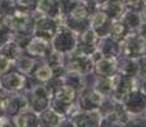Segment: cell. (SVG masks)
<instances>
[{
    "label": "cell",
    "mask_w": 146,
    "mask_h": 127,
    "mask_svg": "<svg viewBox=\"0 0 146 127\" xmlns=\"http://www.w3.org/2000/svg\"><path fill=\"white\" fill-rule=\"evenodd\" d=\"M145 19H146V8H145Z\"/></svg>",
    "instance_id": "obj_30"
},
{
    "label": "cell",
    "mask_w": 146,
    "mask_h": 127,
    "mask_svg": "<svg viewBox=\"0 0 146 127\" xmlns=\"http://www.w3.org/2000/svg\"><path fill=\"white\" fill-rule=\"evenodd\" d=\"M97 49L100 51L103 57H117L118 59V56H121L119 42L113 41L109 36L99 37V42H98Z\"/></svg>",
    "instance_id": "obj_14"
},
{
    "label": "cell",
    "mask_w": 146,
    "mask_h": 127,
    "mask_svg": "<svg viewBox=\"0 0 146 127\" xmlns=\"http://www.w3.org/2000/svg\"><path fill=\"white\" fill-rule=\"evenodd\" d=\"M137 64H139V72L140 78L146 79V55H142L141 57L137 59Z\"/></svg>",
    "instance_id": "obj_22"
},
{
    "label": "cell",
    "mask_w": 146,
    "mask_h": 127,
    "mask_svg": "<svg viewBox=\"0 0 146 127\" xmlns=\"http://www.w3.org/2000/svg\"><path fill=\"white\" fill-rule=\"evenodd\" d=\"M0 127H15V126H12V125H9V123H7V125H1V123H0Z\"/></svg>",
    "instance_id": "obj_29"
},
{
    "label": "cell",
    "mask_w": 146,
    "mask_h": 127,
    "mask_svg": "<svg viewBox=\"0 0 146 127\" xmlns=\"http://www.w3.org/2000/svg\"><path fill=\"white\" fill-rule=\"evenodd\" d=\"M65 67L67 71L79 72L81 75H86L94 70V61L90 56H81V55H72L67 53L65 55Z\"/></svg>",
    "instance_id": "obj_6"
},
{
    "label": "cell",
    "mask_w": 146,
    "mask_h": 127,
    "mask_svg": "<svg viewBox=\"0 0 146 127\" xmlns=\"http://www.w3.org/2000/svg\"><path fill=\"white\" fill-rule=\"evenodd\" d=\"M5 114H7V113H5V109L3 108L1 106H0V120H1V118H4Z\"/></svg>",
    "instance_id": "obj_28"
},
{
    "label": "cell",
    "mask_w": 146,
    "mask_h": 127,
    "mask_svg": "<svg viewBox=\"0 0 146 127\" xmlns=\"http://www.w3.org/2000/svg\"><path fill=\"white\" fill-rule=\"evenodd\" d=\"M36 65V61L32 56H19L18 60L15 61V66H17V70L22 74H31V71L33 70Z\"/></svg>",
    "instance_id": "obj_19"
},
{
    "label": "cell",
    "mask_w": 146,
    "mask_h": 127,
    "mask_svg": "<svg viewBox=\"0 0 146 127\" xmlns=\"http://www.w3.org/2000/svg\"><path fill=\"white\" fill-rule=\"evenodd\" d=\"M32 3H33V0H17V4H18V7H22V8L29 7Z\"/></svg>",
    "instance_id": "obj_27"
},
{
    "label": "cell",
    "mask_w": 146,
    "mask_h": 127,
    "mask_svg": "<svg viewBox=\"0 0 146 127\" xmlns=\"http://www.w3.org/2000/svg\"><path fill=\"white\" fill-rule=\"evenodd\" d=\"M140 3H141V0H125V4L130 8H133V9L139 8Z\"/></svg>",
    "instance_id": "obj_26"
},
{
    "label": "cell",
    "mask_w": 146,
    "mask_h": 127,
    "mask_svg": "<svg viewBox=\"0 0 146 127\" xmlns=\"http://www.w3.org/2000/svg\"><path fill=\"white\" fill-rule=\"evenodd\" d=\"M108 4L111 5V7H108L107 4H104L103 12H104L111 19H114V21L121 19V17L123 15V4L122 3H121L119 0H111V1H108Z\"/></svg>",
    "instance_id": "obj_18"
},
{
    "label": "cell",
    "mask_w": 146,
    "mask_h": 127,
    "mask_svg": "<svg viewBox=\"0 0 146 127\" xmlns=\"http://www.w3.org/2000/svg\"><path fill=\"white\" fill-rule=\"evenodd\" d=\"M130 32H131V29L119 19V21H114L113 23H112L108 36L113 39V41L121 42Z\"/></svg>",
    "instance_id": "obj_17"
},
{
    "label": "cell",
    "mask_w": 146,
    "mask_h": 127,
    "mask_svg": "<svg viewBox=\"0 0 146 127\" xmlns=\"http://www.w3.org/2000/svg\"><path fill=\"white\" fill-rule=\"evenodd\" d=\"M125 127H146V121L137 120V118H131L126 122Z\"/></svg>",
    "instance_id": "obj_24"
},
{
    "label": "cell",
    "mask_w": 146,
    "mask_h": 127,
    "mask_svg": "<svg viewBox=\"0 0 146 127\" xmlns=\"http://www.w3.org/2000/svg\"><path fill=\"white\" fill-rule=\"evenodd\" d=\"M139 36L146 41V23H141L139 25Z\"/></svg>",
    "instance_id": "obj_25"
},
{
    "label": "cell",
    "mask_w": 146,
    "mask_h": 127,
    "mask_svg": "<svg viewBox=\"0 0 146 127\" xmlns=\"http://www.w3.org/2000/svg\"><path fill=\"white\" fill-rule=\"evenodd\" d=\"M78 37L79 35H76V32H74L71 28H69L66 24H60L56 35L51 39L52 49L64 55H67L75 49L78 43Z\"/></svg>",
    "instance_id": "obj_1"
},
{
    "label": "cell",
    "mask_w": 146,
    "mask_h": 127,
    "mask_svg": "<svg viewBox=\"0 0 146 127\" xmlns=\"http://www.w3.org/2000/svg\"><path fill=\"white\" fill-rule=\"evenodd\" d=\"M78 99V107L80 111H90V109L99 108L102 103L104 102L106 97L100 94L97 89L88 88L85 86L80 90V95L76 98Z\"/></svg>",
    "instance_id": "obj_5"
},
{
    "label": "cell",
    "mask_w": 146,
    "mask_h": 127,
    "mask_svg": "<svg viewBox=\"0 0 146 127\" xmlns=\"http://www.w3.org/2000/svg\"><path fill=\"white\" fill-rule=\"evenodd\" d=\"M144 111H145V113H146V107H145V109H144Z\"/></svg>",
    "instance_id": "obj_31"
},
{
    "label": "cell",
    "mask_w": 146,
    "mask_h": 127,
    "mask_svg": "<svg viewBox=\"0 0 146 127\" xmlns=\"http://www.w3.org/2000/svg\"><path fill=\"white\" fill-rule=\"evenodd\" d=\"M60 23L57 19L51 18V17H43L41 15V18L33 24V35L36 37L43 38L46 41H50L53 38V36L57 32V28Z\"/></svg>",
    "instance_id": "obj_7"
},
{
    "label": "cell",
    "mask_w": 146,
    "mask_h": 127,
    "mask_svg": "<svg viewBox=\"0 0 146 127\" xmlns=\"http://www.w3.org/2000/svg\"><path fill=\"white\" fill-rule=\"evenodd\" d=\"M89 9L85 4H78L70 12V19L71 22H84L88 21Z\"/></svg>",
    "instance_id": "obj_21"
},
{
    "label": "cell",
    "mask_w": 146,
    "mask_h": 127,
    "mask_svg": "<svg viewBox=\"0 0 146 127\" xmlns=\"http://www.w3.org/2000/svg\"><path fill=\"white\" fill-rule=\"evenodd\" d=\"M122 103H123V106H125L126 111L131 116L139 114L141 111H144L146 107V95L140 90L139 85H137L136 88L125 98V100H123Z\"/></svg>",
    "instance_id": "obj_8"
},
{
    "label": "cell",
    "mask_w": 146,
    "mask_h": 127,
    "mask_svg": "<svg viewBox=\"0 0 146 127\" xmlns=\"http://www.w3.org/2000/svg\"><path fill=\"white\" fill-rule=\"evenodd\" d=\"M52 45L50 41H46L43 38L36 37L32 36L29 39V42L26 46V51L28 52V55L32 57H42L46 59L50 53L52 52Z\"/></svg>",
    "instance_id": "obj_9"
},
{
    "label": "cell",
    "mask_w": 146,
    "mask_h": 127,
    "mask_svg": "<svg viewBox=\"0 0 146 127\" xmlns=\"http://www.w3.org/2000/svg\"><path fill=\"white\" fill-rule=\"evenodd\" d=\"M40 114V123L38 127H60L62 121L65 120L64 116H61L60 113L52 109L51 107L46 108L44 111H42Z\"/></svg>",
    "instance_id": "obj_15"
},
{
    "label": "cell",
    "mask_w": 146,
    "mask_h": 127,
    "mask_svg": "<svg viewBox=\"0 0 146 127\" xmlns=\"http://www.w3.org/2000/svg\"><path fill=\"white\" fill-rule=\"evenodd\" d=\"M121 55L125 59H132L137 60L141 57L146 51V41H144L136 33H128L122 41L119 42Z\"/></svg>",
    "instance_id": "obj_3"
},
{
    "label": "cell",
    "mask_w": 146,
    "mask_h": 127,
    "mask_svg": "<svg viewBox=\"0 0 146 127\" xmlns=\"http://www.w3.org/2000/svg\"><path fill=\"white\" fill-rule=\"evenodd\" d=\"M1 80V85L4 89H7L10 93H19L21 90L26 89V81L27 78L24 74L17 71H12V72H5L4 75L0 78Z\"/></svg>",
    "instance_id": "obj_10"
},
{
    "label": "cell",
    "mask_w": 146,
    "mask_h": 127,
    "mask_svg": "<svg viewBox=\"0 0 146 127\" xmlns=\"http://www.w3.org/2000/svg\"><path fill=\"white\" fill-rule=\"evenodd\" d=\"M111 25H112L111 18H109L103 10L95 13L90 18V28L99 37H106V36L109 35Z\"/></svg>",
    "instance_id": "obj_11"
},
{
    "label": "cell",
    "mask_w": 146,
    "mask_h": 127,
    "mask_svg": "<svg viewBox=\"0 0 146 127\" xmlns=\"http://www.w3.org/2000/svg\"><path fill=\"white\" fill-rule=\"evenodd\" d=\"M10 66H12V63L0 53V74H5V72H8V70L10 69Z\"/></svg>",
    "instance_id": "obj_23"
},
{
    "label": "cell",
    "mask_w": 146,
    "mask_h": 127,
    "mask_svg": "<svg viewBox=\"0 0 146 127\" xmlns=\"http://www.w3.org/2000/svg\"><path fill=\"white\" fill-rule=\"evenodd\" d=\"M102 112L99 108L90 111H78L75 114L69 117L72 127H99L102 121Z\"/></svg>",
    "instance_id": "obj_4"
},
{
    "label": "cell",
    "mask_w": 146,
    "mask_h": 127,
    "mask_svg": "<svg viewBox=\"0 0 146 127\" xmlns=\"http://www.w3.org/2000/svg\"><path fill=\"white\" fill-rule=\"evenodd\" d=\"M36 80L41 81V83H47L53 78V71L52 67L48 64H43L41 66H37V69L35 70V74H33Z\"/></svg>",
    "instance_id": "obj_20"
},
{
    "label": "cell",
    "mask_w": 146,
    "mask_h": 127,
    "mask_svg": "<svg viewBox=\"0 0 146 127\" xmlns=\"http://www.w3.org/2000/svg\"><path fill=\"white\" fill-rule=\"evenodd\" d=\"M13 123L15 127H38L40 114L29 108L23 109L13 116Z\"/></svg>",
    "instance_id": "obj_13"
},
{
    "label": "cell",
    "mask_w": 146,
    "mask_h": 127,
    "mask_svg": "<svg viewBox=\"0 0 146 127\" xmlns=\"http://www.w3.org/2000/svg\"><path fill=\"white\" fill-rule=\"evenodd\" d=\"M28 108L35 111L36 113H41L50 107L51 93L46 85H36L31 89H27Z\"/></svg>",
    "instance_id": "obj_2"
},
{
    "label": "cell",
    "mask_w": 146,
    "mask_h": 127,
    "mask_svg": "<svg viewBox=\"0 0 146 127\" xmlns=\"http://www.w3.org/2000/svg\"><path fill=\"white\" fill-rule=\"evenodd\" d=\"M0 53L4 57H7L10 63H15L19 56L22 55V47L14 39L10 38L9 41H7L0 46Z\"/></svg>",
    "instance_id": "obj_16"
},
{
    "label": "cell",
    "mask_w": 146,
    "mask_h": 127,
    "mask_svg": "<svg viewBox=\"0 0 146 127\" xmlns=\"http://www.w3.org/2000/svg\"><path fill=\"white\" fill-rule=\"evenodd\" d=\"M94 71L98 76H112L118 72L117 57H100L94 63Z\"/></svg>",
    "instance_id": "obj_12"
}]
</instances>
